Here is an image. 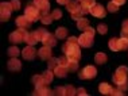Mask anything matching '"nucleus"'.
<instances>
[{"label":"nucleus","mask_w":128,"mask_h":96,"mask_svg":"<svg viewBox=\"0 0 128 96\" xmlns=\"http://www.w3.org/2000/svg\"><path fill=\"white\" fill-rule=\"evenodd\" d=\"M62 50H64V53L66 54V57L69 60L78 61L80 58H81V50H80L78 38H76V37H70V38L65 42Z\"/></svg>","instance_id":"obj_1"},{"label":"nucleus","mask_w":128,"mask_h":96,"mask_svg":"<svg viewBox=\"0 0 128 96\" xmlns=\"http://www.w3.org/2000/svg\"><path fill=\"white\" fill-rule=\"evenodd\" d=\"M113 83L116 85L124 84L128 81V68L127 66H119L113 73Z\"/></svg>","instance_id":"obj_2"},{"label":"nucleus","mask_w":128,"mask_h":96,"mask_svg":"<svg viewBox=\"0 0 128 96\" xmlns=\"http://www.w3.org/2000/svg\"><path fill=\"white\" fill-rule=\"evenodd\" d=\"M24 15L31 20V22H36V20L40 19L42 12H40L39 7H36L35 4H28L24 10Z\"/></svg>","instance_id":"obj_3"},{"label":"nucleus","mask_w":128,"mask_h":96,"mask_svg":"<svg viewBox=\"0 0 128 96\" xmlns=\"http://www.w3.org/2000/svg\"><path fill=\"white\" fill-rule=\"evenodd\" d=\"M27 34H28L27 33V29H19V30H16V31L10 34V41L12 43H20L26 39Z\"/></svg>","instance_id":"obj_4"},{"label":"nucleus","mask_w":128,"mask_h":96,"mask_svg":"<svg viewBox=\"0 0 128 96\" xmlns=\"http://www.w3.org/2000/svg\"><path fill=\"white\" fill-rule=\"evenodd\" d=\"M14 11L11 3H6L3 2L2 4H0V19H2V22H6V20L10 19V16H11V12Z\"/></svg>","instance_id":"obj_5"},{"label":"nucleus","mask_w":128,"mask_h":96,"mask_svg":"<svg viewBox=\"0 0 128 96\" xmlns=\"http://www.w3.org/2000/svg\"><path fill=\"white\" fill-rule=\"evenodd\" d=\"M78 76L81 80H86V78H94L97 76V70H96L94 66H92V65H88V66H85L84 69L78 73Z\"/></svg>","instance_id":"obj_6"},{"label":"nucleus","mask_w":128,"mask_h":96,"mask_svg":"<svg viewBox=\"0 0 128 96\" xmlns=\"http://www.w3.org/2000/svg\"><path fill=\"white\" fill-rule=\"evenodd\" d=\"M93 41H94V35H92V34H89L86 31H84L78 37V43L82 47H90L93 45Z\"/></svg>","instance_id":"obj_7"},{"label":"nucleus","mask_w":128,"mask_h":96,"mask_svg":"<svg viewBox=\"0 0 128 96\" xmlns=\"http://www.w3.org/2000/svg\"><path fill=\"white\" fill-rule=\"evenodd\" d=\"M22 54H23V58H24V60H30V61H32L34 58L36 57L38 50H36V49H34V46L27 45L26 49H23V50H22Z\"/></svg>","instance_id":"obj_8"},{"label":"nucleus","mask_w":128,"mask_h":96,"mask_svg":"<svg viewBox=\"0 0 128 96\" xmlns=\"http://www.w3.org/2000/svg\"><path fill=\"white\" fill-rule=\"evenodd\" d=\"M90 14L96 18H104L105 16V8L101 4H94L90 7Z\"/></svg>","instance_id":"obj_9"},{"label":"nucleus","mask_w":128,"mask_h":96,"mask_svg":"<svg viewBox=\"0 0 128 96\" xmlns=\"http://www.w3.org/2000/svg\"><path fill=\"white\" fill-rule=\"evenodd\" d=\"M15 23H16V26L19 27V29H30V26H31V20L27 18L26 15H23V16H18L15 20Z\"/></svg>","instance_id":"obj_10"},{"label":"nucleus","mask_w":128,"mask_h":96,"mask_svg":"<svg viewBox=\"0 0 128 96\" xmlns=\"http://www.w3.org/2000/svg\"><path fill=\"white\" fill-rule=\"evenodd\" d=\"M7 66H8V70H11V72H19L22 69V62H20L16 57H12L11 60L8 61Z\"/></svg>","instance_id":"obj_11"},{"label":"nucleus","mask_w":128,"mask_h":96,"mask_svg":"<svg viewBox=\"0 0 128 96\" xmlns=\"http://www.w3.org/2000/svg\"><path fill=\"white\" fill-rule=\"evenodd\" d=\"M38 56H39V58L40 60H46V61H49L51 57V47L50 46H44L43 45V47L42 49H39L38 50Z\"/></svg>","instance_id":"obj_12"},{"label":"nucleus","mask_w":128,"mask_h":96,"mask_svg":"<svg viewBox=\"0 0 128 96\" xmlns=\"http://www.w3.org/2000/svg\"><path fill=\"white\" fill-rule=\"evenodd\" d=\"M34 4L36 7H39L40 12L42 14H47L50 11V3L49 0H34Z\"/></svg>","instance_id":"obj_13"},{"label":"nucleus","mask_w":128,"mask_h":96,"mask_svg":"<svg viewBox=\"0 0 128 96\" xmlns=\"http://www.w3.org/2000/svg\"><path fill=\"white\" fill-rule=\"evenodd\" d=\"M54 91L51 92V89L47 87V84L39 85V87H35V93L34 95H42V96H47V95H53Z\"/></svg>","instance_id":"obj_14"},{"label":"nucleus","mask_w":128,"mask_h":96,"mask_svg":"<svg viewBox=\"0 0 128 96\" xmlns=\"http://www.w3.org/2000/svg\"><path fill=\"white\" fill-rule=\"evenodd\" d=\"M57 39H58L57 37L49 33V34H47V35L43 38L42 43H43L44 46H50V47H53V46H55V45H57Z\"/></svg>","instance_id":"obj_15"},{"label":"nucleus","mask_w":128,"mask_h":96,"mask_svg":"<svg viewBox=\"0 0 128 96\" xmlns=\"http://www.w3.org/2000/svg\"><path fill=\"white\" fill-rule=\"evenodd\" d=\"M96 4V2L94 0H82L81 2V10H82V12L85 14H89L90 12V7L92 6H94Z\"/></svg>","instance_id":"obj_16"},{"label":"nucleus","mask_w":128,"mask_h":96,"mask_svg":"<svg viewBox=\"0 0 128 96\" xmlns=\"http://www.w3.org/2000/svg\"><path fill=\"white\" fill-rule=\"evenodd\" d=\"M112 89H113V87L110 84L108 83H101L100 84V87H98V91H100V93H102V95H112Z\"/></svg>","instance_id":"obj_17"},{"label":"nucleus","mask_w":128,"mask_h":96,"mask_svg":"<svg viewBox=\"0 0 128 96\" xmlns=\"http://www.w3.org/2000/svg\"><path fill=\"white\" fill-rule=\"evenodd\" d=\"M68 72H69L68 66H64V65H58V66L54 69V74H55L57 77H65V76L68 74Z\"/></svg>","instance_id":"obj_18"},{"label":"nucleus","mask_w":128,"mask_h":96,"mask_svg":"<svg viewBox=\"0 0 128 96\" xmlns=\"http://www.w3.org/2000/svg\"><path fill=\"white\" fill-rule=\"evenodd\" d=\"M38 41H39V39H38L36 34H35V31H34V33H28V34H27L24 42L27 43V45H30V46H34V45L38 42Z\"/></svg>","instance_id":"obj_19"},{"label":"nucleus","mask_w":128,"mask_h":96,"mask_svg":"<svg viewBox=\"0 0 128 96\" xmlns=\"http://www.w3.org/2000/svg\"><path fill=\"white\" fill-rule=\"evenodd\" d=\"M66 10L70 14H73V12H76V11H78V10H81V6L78 4V2H69L68 4H66Z\"/></svg>","instance_id":"obj_20"},{"label":"nucleus","mask_w":128,"mask_h":96,"mask_svg":"<svg viewBox=\"0 0 128 96\" xmlns=\"http://www.w3.org/2000/svg\"><path fill=\"white\" fill-rule=\"evenodd\" d=\"M42 77H43L44 84L49 85L50 83H53V77H54V74H53V72H51V69H47V70L42 74Z\"/></svg>","instance_id":"obj_21"},{"label":"nucleus","mask_w":128,"mask_h":96,"mask_svg":"<svg viewBox=\"0 0 128 96\" xmlns=\"http://www.w3.org/2000/svg\"><path fill=\"white\" fill-rule=\"evenodd\" d=\"M55 37H57L58 39H65L68 37V29H65V27H58L57 31H55Z\"/></svg>","instance_id":"obj_22"},{"label":"nucleus","mask_w":128,"mask_h":96,"mask_svg":"<svg viewBox=\"0 0 128 96\" xmlns=\"http://www.w3.org/2000/svg\"><path fill=\"white\" fill-rule=\"evenodd\" d=\"M89 27V20L88 19H80L78 22H77V29L78 30H81V31H85L86 29Z\"/></svg>","instance_id":"obj_23"},{"label":"nucleus","mask_w":128,"mask_h":96,"mask_svg":"<svg viewBox=\"0 0 128 96\" xmlns=\"http://www.w3.org/2000/svg\"><path fill=\"white\" fill-rule=\"evenodd\" d=\"M109 49L112 51H120V45H119V39L112 38L109 41Z\"/></svg>","instance_id":"obj_24"},{"label":"nucleus","mask_w":128,"mask_h":96,"mask_svg":"<svg viewBox=\"0 0 128 96\" xmlns=\"http://www.w3.org/2000/svg\"><path fill=\"white\" fill-rule=\"evenodd\" d=\"M94 61H96V64H98V65L105 64L106 62V54L105 53H97L94 56Z\"/></svg>","instance_id":"obj_25"},{"label":"nucleus","mask_w":128,"mask_h":96,"mask_svg":"<svg viewBox=\"0 0 128 96\" xmlns=\"http://www.w3.org/2000/svg\"><path fill=\"white\" fill-rule=\"evenodd\" d=\"M54 20V18H53V15L51 14H42V16H40V22L43 23V25H50L51 22Z\"/></svg>","instance_id":"obj_26"},{"label":"nucleus","mask_w":128,"mask_h":96,"mask_svg":"<svg viewBox=\"0 0 128 96\" xmlns=\"http://www.w3.org/2000/svg\"><path fill=\"white\" fill-rule=\"evenodd\" d=\"M60 65V60L58 58H54V57H51L49 61H47V66H49V69H51V70H54L55 68Z\"/></svg>","instance_id":"obj_27"},{"label":"nucleus","mask_w":128,"mask_h":96,"mask_svg":"<svg viewBox=\"0 0 128 96\" xmlns=\"http://www.w3.org/2000/svg\"><path fill=\"white\" fill-rule=\"evenodd\" d=\"M35 34H36L38 39H39L40 42H42V41H43V38H44V37H46L49 33L46 31V29H36V30H35Z\"/></svg>","instance_id":"obj_28"},{"label":"nucleus","mask_w":128,"mask_h":96,"mask_svg":"<svg viewBox=\"0 0 128 96\" xmlns=\"http://www.w3.org/2000/svg\"><path fill=\"white\" fill-rule=\"evenodd\" d=\"M32 83L35 87H39V85H43L44 81H43V77L40 76V74H35V76L32 77Z\"/></svg>","instance_id":"obj_29"},{"label":"nucleus","mask_w":128,"mask_h":96,"mask_svg":"<svg viewBox=\"0 0 128 96\" xmlns=\"http://www.w3.org/2000/svg\"><path fill=\"white\" fill-rule=\"evenodd\" d=\"M119 45H120V50H127L128 49V38L120 37L119 38Z\"/></svg>","instance_id":"obj_30"},{"label":"nucleus","mask_w":128,"mask_h":96,"mask_svg":"<svg viewBox=\"0 0 128 96\" xmlns=\"http://www.w3.org/2000/svg\"><path fill=\"white\" fill-rule=\"evenodd\" d=\"M68 69L69 70H77L78 69V61L76 60H69V64H68Z\"/></svg>","instance_id":"obj_31"},{"label":"nucleus","mask_w":128,"mask_h":96,"mask_svg":"<svg viewBox=\"0 0 128 96\" xmlns=\"http://www.w3.org/2000/svg\"><path fill=\"white\" fill-rule=\"evenodd\" d=\"M106 10H108L109 12H117L119 11V6H117L115 2H110V3H108V6H106Z\"/></svg>","instance_id":"obj_32"},{"label":"nucleus","mask_w":128,"mask_h":96,"mask_svg":"<svg viewBox=\"0 0 128 96\" xmlns=\"http://www.w3.org/2000/svg\"><path fill=\"white\" fill-rule=\"evenodd\" d=\"M84 15H85V14L82 12V10H78V11H76V12L72 14V18H73L74 20H77V22H78L80 19H82V18H84Z\"/></svg>","instance_id":"obj_33"},{"label":"nucleus","mask_w":128,"mask_h":96,"mask_svg":"<svg viewBox=\"0 0 128 96\" xmlns=\"http://www.w3.org/2000/svg\"><path fill=\"white\" fill-rule=\"evenodd\" d=\"M8 56L10 57H18L19 56V49L16 46H12L8 49Z\"/></svg>","instance_id":"obj_34"},{"label":"nucleus","mask_w":128,"mask_h":96,"mask_svg":"<svg viewBox=\"0 0 128 96\" xmlns=\"http://www.w3.org/2000/svg\"><path fill=\"white\" fill-rule=\"evenodd\" d=\"M65 91H66V95H69V96L77 95V89H76L73 85H66V87H65Z\"/></svg>","instance_id":"obj_35"},{"label":"nucleus","mask_w":128,"mask_h":96,"mask_svg":"<svg viewBox=\"0 0 128 96\" xmlns=\"http://www.w3.org/2000/svg\"><path fill=\"white\" fill-rule=\"evenodd\" d=\"M97 31L100 33V34H106V31H108V27H106V25H98L97 26Z\"/></svg>","instance_id":"obj_36"},{"label":"nucleus","mask_w":128,"mask_h":96,"mask_svg":"<svg viewBox=\"0 0 128 96\" xmlns=\"http://www.w3.org/2000/svg\"><path fill=\"white\" fill-rule=\"evenodd\" d=\"M58 60H60V65H64V66H68V64H69V58L66 57V54H65V56H62V57H60Z\"/></svg>","instance_id":"obj_37"},{"label":"nucleus","mask_w":128,"mask_h":96,"mask_svg":"<svg viewBox=\"0 0 128 96\" xmlns=\"http://www.w3.org/2000/svg\"><path fill=\"white\" fill-rule=\"evenodd\" d=\"M11 6H12L14 11H19V8H20V2H19V0H11Z\"/></svg>","instance_id":"obj_38"},{"label":"nucleus","mask_w":128,"mask_h":96,"mask_svg":"<svg viewBox=\"0 0 128 96\" xmlns=\"http://www.w3.org/2000/svg\"><path fill=\"white\" fill-rule=\"evenodd\" d=\"M51 15H53L54 19H61L62 18V11L61 10H54V11L51 12Z\"/></svg>","instance_id":"obj_39"},{"label":"nucleus","mask_w":128,"mask_h":96,"mask_svg":"<svg viewBox=\"0 0 128 96\" xmlns=\"http://www.w3.org/2000/svg\"><path fill=\"white\" fill-rule=\"evenodd\" d=\"M55 95H66V91H65V87H57L54 89Z\"/></svg>","instance_id":"obj_40"},{"label":"nucleus","mask_w":128,"mask_h":96,"mask_svg":"<svg viewBox=\"0 0 128 96\" xmlns=\"http://www.w3.org/2000/svg\"><path fill=\"white\" fill-rule=\"evenodd\" d=\"M123 92H124V91H122L119 87H117V88H113V89H112V95H113V96H122V95H124Z\"/></svg>","instance_id":"obj_41"},{"label":"nucleus","mask_w":128,"mask_h":96,"mask_svg":"<svg viewBox=\"0 0 128 96\" xmlns=\"http://www.w3.org/2000/svg\"><path fill=\"white\" fill-rule=\"evenodd\" d=\"M122 31H126L128 33V19H126L123 22V26H122Z\"/></svg>","instance_id":"obj_42"},{"label":"nucleus","mask_w":128,"mask_h":96,"mask_svg":"<svg viewBox=\"0 0 128 96\" xmlns=\"http://www.w3.org/2000/svg\"><path fill=\"white\" fill-rule=\"evenodd\" d=\"M77 95H80V96H86L88 93H86V91L84 89V88H78V89H77Z\"/></svg>","instance_id":"obj_43"},{"label":"nucleus","mask_w":128,"mask_h":96,"mask_svg":"<svg viewBox=\"0 0 128 96\" xmlns=\"http://www.w3.org/2000/svg\"><path fill=\"white\" fill-rule=\"evenodd\" d=\"M117 87H119L122 91H127V89H128V81H127V83H124V84H120V85H117Z\"/></svg>","instance_id":"obj_44"},{"label":"nucleus","mask_w":128,"mask_h":96,"mask_svg":"<svg viewBox=\"0 0 128 96\" xmlns=\"http://www.w3.org/2000/svg\"><path fill=\"white\" fill-rule=\"evenodd\" d=\"M113 2H115L117 6H123L124 3H126V0H113Z\"/></svg>","instance_id":"obj_45"},{"label":"nucleus","mask_w":128,"mask_h":96,"mask_svg":"<svg viewBox=\"0 0 128 96\" xmlns=\"http://www.w3.org/2000/svg\"><path fill=\"white\" fill-rule=\"evenodd\" d=\"M57 2H58V4H65V6H66L70 0H57Z\"/></svg>","instance_id":"obj_46"},{"label":"nucleus","mask_w":128,"mask_h":96,"mask_svg":"<svg viewBox=\"0 0 128 96\" xmlns=\"http://www.w3.org/2000/svg\"><path fill=\"white\" fill-rule=\"evenodd\" d=\"M120 37H124V38H128V33H126V31H122V35Z\"/></svg>","instance_id":"obj_47"},{"label":"nucleus","mask_w":128,"mask_h":96,"mask_svg":"<svg viewBox=\"0 0 128 96\" xmlns=\"http://www.w3.org/2000/svg\"><path fill=\"white\" fill-rule=\"evenodd\" d=\"M77 2H82V0H77Z\"/></svg>","instance_id":"obj_48"}]
</instances>
